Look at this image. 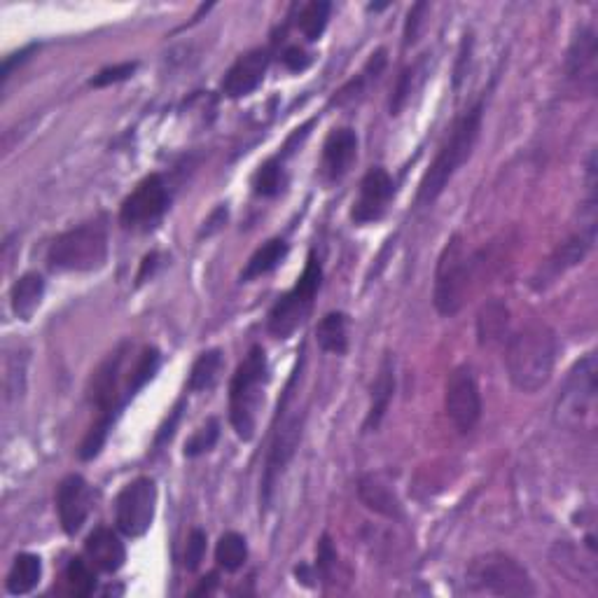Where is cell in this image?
<instances>
[{"label":"cell","mask_w":598,"mask_h":598,"mask_svg":"<svg viewBox=\"0 0 598 598\" xmlns=\"http://www.w3.org/2000/svg\"><path fill=\"white\" fill-rule=\"evenodd\" d=\"M559 342L547 323L533 321L507 337L505 367L512 386L521 393H538L554 374Z\"/></svg>","instance_id":"obj_1"},{"label":"cell","mask_w":598,"mask_h":598,"mask_svg":"<svg viewBox=\"0 0 598 598\" xmlns=\"http://www.w3.org/2000/svg\"><path fill=\"white\" fill-rule=\"evenodd\" d=\"M484 122V96L477 99L472 106L461 113L451 124L447 138L437 150L433 164L423 173L419 192H416V204L419 206H433L442 192L447 190L449 180L456 176V171L468 162L475 152V145L482 134Z\"/></svg>","instance_id":"obj_2"},{"label":"cell","mask_w":598,"mask_h":598,"mask_svg":"<svg viewBox=\"0 0 598 598\" xmlns=\"http://www.w3.org/2000/svg\"><path fill=\"white\" fill-rule=\"evenodd\" d=\"M302 365H304V351H302V358H299V363L295 367V372H292L288 386H285L281 405H278V416H276L278 423L274 428V435H271L267 461H264V472H262L260 500H262L264 507L271 503V496H274L278 479H281L285 468H288L292 458H295L297 449H299V442H302L304 412L299 407H290L292 395H295L292 391H295L299 374H302Z\"/></svg>","instance_id":"obj_3"},{"label":"cell","mask_w":598,"mask_h":598,"mask_svg":"<svg viewBox=\"0 0 598 598\" xmlns=\"http://www.w3.org/2000/svg\"><path fill=\"white\" fill-rule=\"evenodd\" d=\"M269 384V363L262 346H253L236 367L229 384V423L243 442L255 437L257 412L264 402V388Z\"/></svg>","instance_id":"obj_4"},{"label":"cell","mask_w":598,"mask_h":598,"mask_svg":"<svg viewBox=\"0 0 598 598\" xmlns=\"http://www.w3.org/2000/svg\"><path fill=\"white\" fill-rule=\"evenodd\" d=\"M108 260V227L106 220L96 218L68 229L52 241L47 250V267L52 271H99Z\"/></svg>","instance_id":"obj_5"},{"label":"cell","mask_w":598,"mask_h":598,"mask_svg":"<svg viewBox=\"0 0 598 598\" xmlns=\"http://www.w3.org/2000/svg\"><path fill=\"white\" fill-rule=\"evenodd\" d=\"M465 587L472 594L486 596H535L528 570L505 552L475 556L465 568Z\"/></svg>","instance_id":"obj_6"},{"label":"cell","mask_w":598,"mask_h":598,"mask_svg":"<svg viewBox=\"0 0 598 598\" xmlns=\"http://www.w3.org/2000/svg\"><path fill=\"white\" fill-rule=\"evenodd\" d=\"M472 267H475V257H470L465 250L463 236L454 234L444 243L442 253L437 257L433 285V304L437 314L451 318L463 309L470 292Z\"/></svg>","instance_id":"obj_7"},{"label":"cell","mask_w":598,"mask_h":598,"mask_svg":"<svg viewBox=\"0 0 598 598\" xmlns=\"http://www.w3.org/2000/svg\"><path fill=\"white\" fill-rule=\"evenodd\" d=\"M596 353L577 360L554 400V423L563 430H580L596 407Z\"/></svg>","instance_id":"obj_8"},{"label":"cell","mask_w":598,"mask_h":598,"mask_svg":"<svg viewBox=\"0 0 598 598\" xmlns=\"http://www.w3.org/2000/svg\"><path fill=\"white\" fill-rule=\"evenodd\" d=\"M323 285V264L318 260L316 250H309L307 264H304L302 276L297 278L295 288L285 292L269 311L267 328L276 339H288L304 318L309 316L314 299Z\"/></svg>","instance_id":"obj_9"},{"label":"cell","mask_w":598,"mask_h":598,"mask_svg":"<svg viewBox=\"0 0 598 598\" xmlns=\"http://www.w3.org/2000/svg\"><path fill=\"white\" fill-rule=\"evenodd\" d=\"M157 512V484L152 477H136L117 493L115 524L127 538H143Z\"/></svg>","instance_id":"obj_10"},{"label":"cell","mask_w":598,"mask_h":598,"mask_svg":"<svg viewBox=\"0 0 598 598\" xmlns=\"http://www.w3.org/2000/svg\"><path fill=\"white\" fill-rule=\"evenodd\" d=\"M171 206V194L159 173H150L134 187V192L122 201L120 222L124 229L148 232L164 218Z\"/></svg>","instance_id":"obj_11"},{"label":"cell","mask_w":598,"mask_h":598,"mask_svg":"<svg viewBox=\"0 0 598 598\" xmlns=\"http://www.w3.org/2000/svg\"><path fill=\"white\" fill-rule=\"evenodd\" d=\"M482 393L470 365H458L444 388V412L461 435H468L482 419Z\"/></svg>","instance_id":"obj_12"},{"label":"cell","mask_w":598,"mask_h":598,"mask_svg":"<svg viewBox=\"0 0 598 598\" xmlns=\"http://www.w3.org/2000/svg\"><path fill=\"white\" fill-rule=\"evenodd\" d=\"M395 197V183L384 166H372L360 180L358 197L351 204L353 225H372L384 218Z\"/></svg>","instance_id":"obj_13"},{"label":"cell","mask_w":598,"mask_h":598,"mask_svg":"<svg viewBox=\"0 0 598 598\" xmlns=\"http://www.w3.org/2000/svg\"><path fill=\"white\" fill-rule=\"evenodd\" d=\"M566 80L580 92L594 94L598 80V43L594 26H580L566 54Z\"/></svg>","instance_id":"obj_14"},{"label":"cell","mask_w":598,"mask_h":598,"mask_svg":"<svg viewBox=\"0 0 598 598\" xmlns=\"http://www.w3.org/2000/svg\"><path fill=\"white\" fill-rule=\"evenodd\" d=\"M269 61L271 54L269 50H264V47L241 54L232 64V68L225 73V78H222L220 92L225 94L227 99H243V96L253 94L255 89L262 85L264 75H267Z\"/></svg>","instance_id":"obj_15"},{"label":"cell","mask_w":598,"mask_h":598,"mask_svg":"<svg viewBox=\"0 0 598 598\" xmlns=\"http://www.w3.org/2000/svg\"><path fill=\"white\" fill-rule=\"evenodd\" d=\"M57 512L61 528L66 535H75L82 531L85 521L92 512V489L85 482V477L68 475L57 489Z\"/></svg>","instance_id":"obj_16"},{"label":"cell","mask_w":598,"mask_h":598,"mask_svg":"<svg viewBox=\"0 0 598 598\" xmlns=\"http://www.w3.org/2000/svg\"><path fill=\"white\" fill-rule=\"evenodd\" d=\"M358 157V134L349 127L330 131L323 143L321 176L325 183H337L349 173L351 164Z\"/></svg>","instance_id":"obj_17"},{"label":"cell","mask_w":598,"mask_h":598,"mask_svg":"<svg viewBox=\"0 0 598 598\" xmlns=\"http://www.w3.org/2000/svg\"><path fill=\"white\" fill-rule=\"evenodd\" d=\"M395 395V360L391 353H386V358L381 360L377 379L372 384V395H370V409H367L363 433H377L381 423L386 419L388 407H391Z\"/></svg>","instance_id":"obj_18"},{"label":"cell","mask_w":598,"mask_h":598,"mask_svg":"<svg viewBox=\"0 0 598 598\" xmlns=\"http://www.w3.org/2000/svg\"><path fill=\"white\" fill-rule=\"evenodd\" d=\"M85 552L89 561L94 563L96 568L103 570V573H117L127 561V547L120 535H117L113 528L99 526L89 533L85 542Z\"/></svg>","instance_id":"obj_19"},{"label":"cell","mask_w":598,"mask_h":598,"mask_svg":"<svg viewBox=\"0 0 598 598\" xmlns=\"http://www.w3.org/2000/svg\"><path fill=\"white\" fill-rule=\"evenodd\" d=\"M358 498L367 510L386 519H402V503L393 486L381 475H363L358 482Z\"/></svg>","instance_id":"obj_20"},{"label":"cell","mask_w":598,"mask_h":598,"mask_svg":"<svg viewBox=\"0 0 598 598\" xmlns=\"http://www.w3.org/2000/svg\"><path fill=\"white\" fill-rule=\"evenodd\" d=\"M510 330V309L503 299L493 297L477 314V342L479 346H498L507 339Z\"/></svg>","instance_id":"obj_21"},{"label":"cell","mask_w":598,"mask_h":598,"mask_svg":"<svg viewBox=\"0 0 598 598\" xmlns=\"http://www.w3.org/2000/svg\"><path fill=\"white\" fill-rule=\"evenodd\" d=\"M45 297V278L36 274V271H29L22 278H17L15 285L10 290V304L12 311H15L17 318L22 321H31L33 314L40 309Z\"/></svg>","instance_id":"obj_22"},{"label":"cell","mask_w":598,"mask_h":598,"mask_svg":"<svg viewBox=\"0 0 598 598\" xmlns=\"http://www.w3.org/2000/svg\"><path fill=\"white\" fill-rule=\"evenodd\" d=\"M316 344L325 353L344 356L349 351V316L344 311H330L316 325Z\"/></svg>","instance_id":"obj_23"},{"label":"cell","mask_w":598,"mask_h":598,"mask_svg":"<svg viewBox=\"0 0 598 598\" xmlns=\"http://www.w3.org/2000/svg\"><path fill=\"white\" fill-rule=\"evenodd\" d=\"M288 253H290V246L285 239H269L267 243H262V246L250 255L246 267H243L241 281L248 283L253 281V278L269 274V271H274L278 264L288 257Z\"/></svg>","instance_id":"obj_24"},{"label":"cell","mask_w":598,"mask_h":598,"mask_svg":"<svg viewBox=\"0 0 598 598\" xmlns=\"http://www.w3.org/2000/svg\"><path fill=\"white\" fill-rule=\"evenodd\" d=\"M40 577H43V561H40V556L24 552L17 554L15 563H12L5 587H8L12 596H24L38 587Z\"/></svg>","instance_id":"obj_25"},{"label":"cell","mask_w":598,"mask_h":598,"mask_svg":"<svg viewBox=\"0 0 598 598\" xmlns=\"http://www.w3.org/2000/svg\"><path fill=\"white\" fill-rule=\"evenodd\" d=\"M220 372H222V351L220 349L204 351L197 360H194L190 379H187V391L190 393L211 391L215 381L220 377Z\"/></svg>","instance_id":"obj_26"},{"label":"cell","mask_w":598,"mask_h":598,"mask_svg":"<svg viewBox=\"0 0 598 598\" xmlns=\"http://www.w3.org/2000/svg\"><path fill=\"white\" fill-rule=\"evenodd\" d=\"M162 365V353H159L155 346H145L141 356L136 358L134 367H131L127 374V381H124V391H127V398L134 400V395L141 391L145 384H150L155 379V374Z\"/></svg>","instance_id":"obj_27"},{"label":"cell","mask_w":598,"mask_h":598,"mask_svg":"<svg viewBox=\"0 0 598 598\" xmlns=\"http://www.w3.org/2000/svg\"><path fill=\"white\" fill-rule=\"evenodd\" d=\"M386 61H388L386 59V50H384V47H381V50L374 52L372 57H370V61H367L365 68H363V73L356 75V78H353L349 82V85H344L342 89H339L335 99H332V103H335V106H344V103H349L351 99H356V96L363 94L365 87L370 85V82L377 80L379 75H381V71H384Z\"/></svg>","instance_id":"obj_28"},{"label":"cell","mask_w":598,"mask_h":598,"mask_svg":"<svg viewBox=\"0 0 598 598\" xmlns=\"http://www.w3.org/2000/svg\"><path fill=\"white\" fill-rule=\"evenodd\" d=\"M330 12H332V3H328V0H311V3L304 5L302 12H299V19H297L299 33H302L309 43L321 40L325 29H328Z\"/></svg>","instance_id":"obj_29"},{"label":"cell","mask_w":598,"mask_h":598,"mask_svg":"<svg viewBox=\"0 0 598 598\" xmlns=\"http://www.w3.org/2000/svg\"><path fill=\"white\" fill-rule=\"evenodd\" d=\"M248 559V542L241 533L227 531L220 535L218 545H215V561L227 573H236L243 568V563Z\"/></svg>","instance_id":"obj_30"},{"label":"cell","mask_w":598,"mask_h":598,"mask_svg":"<svg viewBox=\"0 0 598 598\" xmlns=\"http://www.w3.org/2000/svg\"><path fill=\"white\" fill-rule=\"evenodd\" d=\"M285 157H271L267 162L260 164V169L255 171L253 176V190L257 197H276V194L283 192L285 187Z\"/></svg>","instance_id":"obj_31"},{"label":"cell","mask_w":598,"mask_h":598,"mask_svg":"<svg viewBox=\"0 0 598 598\" xmlns=\"http://www.w3.org/2000/svg\"><path fill=\"white\" fill-rule=\"evenodd\" d=\"M423 68H426V59L416 61L414 66H407L405 71L398 75V82H395V89L391 94V103H388V108H391V115H400V110L407 106L409 96H412L414 89L419 87Z\"/></svg>","instance_id":"obj_32"},{"label":"cell","mask_w":598,"mask_h":598,"mask_svg":"<svg viewBox=\"0 0 598 598\" xmlns=\"http://www.w3.org/2000/svg\"><path fill=\"white\" fill-rule=\"evenodd\" d=\"M66 582H68V589H71V594L75 596H89L94 594L96 589L94 570L85 559H80V556H73V559L68 561Z\"/></svg>","instance_id":"obj_33"},{"label":"cell","mask_w":598,"mask_h":598,"mask_svg":"<svg viewBox=\"0 0 598 598\" xmlns=\"http://www.w3.org/2000/svg\"><path fill=\"white\" fill-rule=\"evenodd\" d=\"M218 440H220V423H218V419H208L204 426L197 428L190 437H187L183 454L187 458H197L201 454H208V451L218 444Z\"/></svg>","instance_id":"obj_34"},{"label":"cell","mask_w":598,"mask_h":598,"mask_svg":"<svg viewBox=\"0 0 598 598\" xmlns=\"http://www.w3.org/2000/svg\"><path fill=\"white\" fill-rule=\"evenodd\" d=\"M26 356L24 353H15L8 360V374H5V398L8 402L17 395L24 393V381H26Z\"/></svg>","instance_id":"obj_35"},{"label":"cell","mask_w":598,"mask_h":598,"mask_svg":"<svg viewBox=\"0 0 598 598\" xmlns=\"http://www.w3.org/2000/svg\"><path fill=\"white\" fill-rule=\"evenodd\" d=\"M136 71H138L136 61H127V64H117V66H108V68H103V71L99 75H94L89 85H92V87L117 85V82H124V80L134 78Z\"/></svg>","instance_id":"obj_36"},{"label":"cell","mask_w":598,"mask_h":598,"mask_svg":"<svg viewBox=\"0 0 598 598\" xmlns=\"http://www.w3.org/2000/svg\"><path fill=\"white\" fill-rule=\"evenodd\" d=\"M206 533L201 531V528H194L190 533V538H187V545H185V568L187 570H197L201 566V561H204V554H206Z\"/></svg>","instance_id":"obj_37"},{"label":"cell","mask_w":598,"mask_h":598,"mask_svg":"<svg viewBox=\"0 0 598 598\" xmlns=\"http://www.w3.org/2000/svg\"><path fill=\"white\" fill-rule=\"evenodd\" d=\"M281 61H283V66L288 68V71L302 73V71H307V68L311 66V61H314V57H311V54L307 50H304V47L290 45L288 50H285L281 54Z\"/></svg>","instance_id":"obj_38"},{"label":"cell","mask_w":598,"mask_h":598,"mask_svg":"<svg viewBox=\"0 0 598 598\" xmlns=\"http://www.w3.org/2000/svg\"><path fill=\"white\" fill-rule=\"evenodd\" d=\"M183 407H185V400H178V405L171 409L169 416H166V421L159 426L157 435H155V449L162 447V444H166L171 440L173 435H176V428L180 423V416H183Z\"/></svg>","instance_id":"obj_39"},{"label":"cell","mask_w":598,"mask_h":598,"mask_svg":"<svg viewBox=\"0 0 598 598\" xmlns=\"http://www.w3.org/2000/svg\"><path fill=\"white\" fill-rule=\"evenodd\" d=\"M428 5L426 3H416L412 10H409L407 22H405V47L414 45L416 38H419V31L423 26V15H426Z\"/></svg>","instance_id":"obj_40"},{"label":"cell","mask_w":598,"mask_h":598,"mask_svg":"<svg viewBox=\"0 0 598 598\" xmlns=\"http://www.w3.org/2000/svg\"><path fill=\"white\" fill-rule=\"evenodd\" d=\"M316 561H318L316 563L318 573H321L323 577H330L332 566L337 563V552H335V547H332L330 535H323L321 542H318V559Z\"/></svg>","instance_id":"obj_41"},{"label":"cell","mask_w":598,"mask_h":598,"mask_svg":"<svg viewBox=\"0 0 598 598\" xmlns=\"http://www.w3.org/2000/svg\"><path fill=\"white\" fill-rule=\"evenodd\" d=\"M38 47L36 45H29V47H24L22 52H17V54H10V57H5V61H3V73H0V78H3V82H8L10 80V75H12V71H15V66L19 64L22 66L26 59L31 57L33 52H36Z\"/></svg>","instance_id":"obj_42"},{"label":"cell","mask_w":598,"mask_h":598,"mask_svg":"<svg viewBox=\"0 0 598 598\" xmlns=\"http://www.w3.org/2000/svg\"><path fill=\"white\" fill-rule=\"evenodd\" d=\"M157 262H159V253L145 255V260H143V264H141V271H138V278H136V281H138V283H143V281H145V276H148V274L152 276V271H155Z\"/></svg>","instance_id":"obj_43"},{"label":"cell","mask_w":598,"mask_h":598,"mask_svg":"<svg viewBox=\"0 0 598 598\" xmlns=\"http://www.w3.org/2000/svg\"><path fill=\"white\" fill-rule=\"evenodd\" d=\"M215 582H218V573H211L208 577H204V582H201L197 589H194V594H211Z\"/></svg>","instance_id":"obj_44"}]
</instances>
